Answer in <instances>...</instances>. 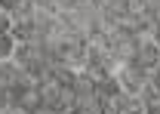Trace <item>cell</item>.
I'll use <instances>...</instances> for the list:
<instances>
[{
	"label": "cell",
	"instance_id": "cell-3",
	"mask_svg": "<svg viewBox=\"0 0 160 114\" xmlns=\"http://www.w3.org/2000/svg\"><path fill=\"white\" fill-rule=\"evenodd\" d=\"M148 86H151V90H157V93H160V65L154 68V71H151V74H148Z\"/></svg>",
	"mask_w": 160,
	"mask_h": 114
},
{
	"label": "cell",
	"instance_id": "cell-2",
	"mask_svg": "<svg viewBox=\"0 0 160 114\" xmlns=\"http://www.w3.org/2000/svg\"><path fill=\"white\" fill-rule=\"evenodd\" d=\"M12 31V16L6 9H0V34H9Z\"/></svg>",
	"mask_w": 160,
	"mask_h": 114
},
{
	"label": "cell",
	"instance_id": "cell-1",
	"mask_svg": "<svg viewBox=\"0 0 160 114\" xmlns=\"http://www.w3.org/2000/svg\"><path fill=\"white\" fill-rule=\"evenodd\" d=\"M16 37L12 34H0V59H12L16 56Z\"/></svg>",
	"mask_w": 160,
	"mask_h": 114
},
{
	"label": "cell",
	"instance_id": "cell-5",
	"mask_svg": "<svg viewBox=\"0 0 160 114\" xmlns=\"http://www.w3.org/2000/svg\"><path fill=\"white\" fill-rule=\"evenodd\" d=\"M123 114H142V108H129V111H123Z\"/></svg>",
	"mask_w": 160,
	"mask_h": 114
},
{
	"label": "cell",
	"instance_id": "cell-4",
	"mask_svg": "<svg viewBox=\"0 0 160 114\" xmlns=\"http://www.w3.org/2000/svg\"><path fill=\"white\" fill-rule=\"evenodd\" d=\"M142 114H160V99H154V102H148V105L142 108Z\"/></svg>",
	"mask_w": 160,
	"mask_h": 114
}]
</instances>
